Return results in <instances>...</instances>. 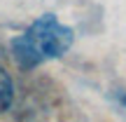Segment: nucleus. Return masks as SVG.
<instances>
[{
  "label": "nucleus",
  "mask_w": 126,
  "mask_h": 122,
  "mask_svg": "<svg viewBox=\"0 0 126 122\" xmlns=\"http://www.w3.org/2000/svg\"><path fill=\"white\" fill-rule=\"evenodd\" d=\"M124 103H126V99H124Z\"/></svg>",
  "instance_id": "7ed1b4c3"
},
{
  "label": "nucleus",
  "mask_w": 126,
  "mask_h": 122,
  "mask_svg": "<svg viewBox=\"0 0 126 122\" xmlns=\"http://www.w3.org/2000/svg\"><path fill=\"white\" fill-rule=\"evenodd\" d=\"M75 42V31L70 26H63L54 14L37 17L21 35L9 40V49L19 68H31L49 59L63 56Z\"/></svg>",
  "instance_id": "f257e3e1"
},
{
  "label": "nucleus",
  "mask_w": 126,
  "mask_h": 122,
  "mask_svg": "<svg viewBox=\"0 0 126 122\" xmlns=\"http://www.w3.org/2000/svg\"><path fill=\"white\" fill-rule=\"evenodd\" d=\"M12 101H14V85H12V77H9L7 71L0 66V113H5V110L12 106Z\"/></svg>",
  "instance_id": "f03ea898"
}]
</instances>
